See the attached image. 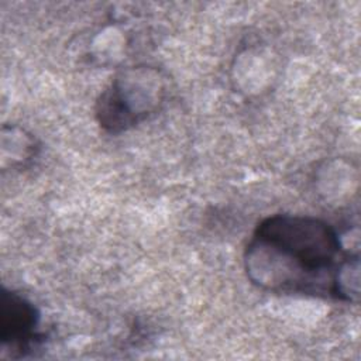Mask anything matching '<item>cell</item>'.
Instances as JSON below:
<instances>
[{"instance_id": "cell-2", "label": "cell", "mask_w": 361, "mask_h": 361, "mask_svg": "<svg viewBox=\"0 0 361 361\" xmlns=\"http://www.w3.org/2000/svg\"><path fill=\"white\" fill-rule=\"evenodd\" d=\"M166 94V78L159 69L128 68L102 90L94 104V116L104 131L118 134L155 114Z\"/></svg>"}, {"instance_id": "cell-3", "label": "cell", "mask_w": 361, "mask_h": 361, "mask_svg": "<svg viewBox=\"0 0 361 361\" xmlns=\"http://www.w3.org/2000/svg\"><path fill=\"white\" fill-rule=\"evenodd\" d=\"M38 324V309L20 293L3 288L0 310V340L3 347L7 345L17 351L18 357H24L42 338L37 333Z\"/></svg>"}, {"instance_id": "cell-4", "label": "cell", "mask_w": 361, "mask_h": 361, "mask_svg": "<svg viewBox=\"0 0 361 361\" xmlns=\"http://www.w3.org/2000/svg\"><path fill=\"white\" fill-rule=\"evenodd\" d=\"M360 296V257L347 254L337 267L333 279V295L343 302L357 303Z\"/></svg>"}, {"instance_id": "cell-1", "label": "cell", "mask_w": 361, "mask_h": 361, "mask_svg": "<svg viewBox=\"0 0 361 361\" xmlns=\"http://www.w3.org/2000/svg\"><path fill=\"white\" fill-rule=\"evenodd\" d=\"M347 254L337 230L322 219L272 214L255 227L244 251L250 281L261 289L333 295V279Z\"/></svg>"}]
</instances>
